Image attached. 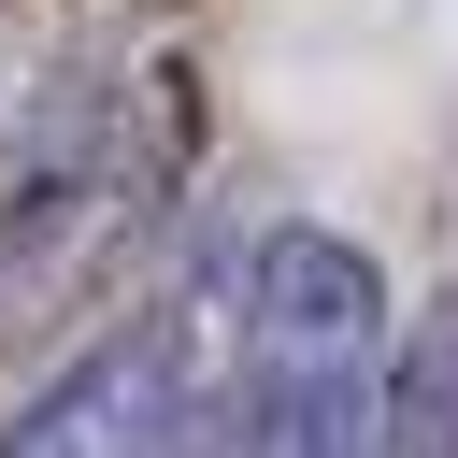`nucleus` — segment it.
Wrapping results in <instances>:
<instances>
[{"label":"nucleus","instance_id":"f257e3e1","mask_svg":"<svg viewBox=\"0 0 458 458\" xmlns=\"http://www.w3.org/2000/svg\"><path fill=\"white\" fill-rule=\"evenodd\" d=\"M386 372V272L344 229H258L243 258V444H358Z\"/></svg>","mask_w":458,"mask_h":458},{"label":"nucleus","instance_id":"7ed1b4c3","mask_svg":"<svg viewBox=\"0 0 458 458\" xmlns=\"http://www.w3.org/2000/svg\"><path fill=\"white\" fill-rule=\"evenodd\" d=\"M386 444H458V301L415 315V344L386 358V401H372Z\"/></svg>","mask_w":458,"mask_h":458},{"label":"nucleus","instance_id":"f03ea898","mask_svg":"<svg viewBox=\"0 0 458 458\" xmlns=\"http://www.w3.org/2000/svg\"><path fill=\"white\" fill-rule=\"evenodd\" d=\"M200 415H186V344L172 329H100L0 444L14 458H72V444H186Z\"/></svg>","mask_w":458,"mask_h":458}]
</instances>
